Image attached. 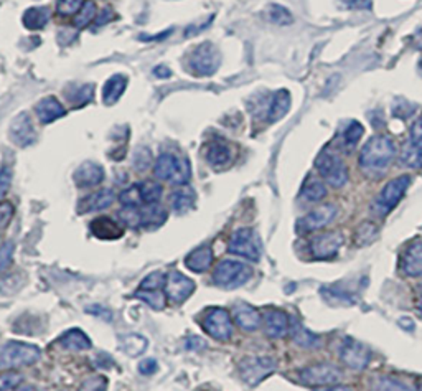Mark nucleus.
<instances>
[{"mask_svg": "<svg viewBox=\"0 0 422 391\" xmlns=\"http://www.w3.org/2000/svg\"><path fill=\"white\" fill-rule=\"evenodd\" d=\"M395 144L386 136H373L359 152V167L366 176H381L395 159Z\"/></svg>", "mask_w": 422, "mask_h": 391, "instance_id": "1", "label": "nucleus"}, {"mask_svg": "<svg viewBox=\"0 0 422 391\" xmlns=\"http://www.w3.org/2000/svg\"><path fill=\"white\" fill-rule=\"evenodd\" d=\"M154 173L159 180L170 182L173 185H187L192 178V165L187 157L162 154L157 157Z\"/></svg>", "mask_w": 422, "mask_h": 391, "instance_id": "2", "label": "nucleus"}, {"mask_svg": "<svg viewBox=\"0 0 422 391\" xmlns=\"http://www.w3.org/2000/svg\"><path fill=\"white\" fill-rule=\"evenodd\" d=\"M40 348L23 342H8L0 348V370L33 365L40 359Z\"/></svg>", "mask_w": 422, "mask_h": 391, "instance_id": "3", "label": "nucleus"}, {"mask_svg": "<svg viewBox=\"0 0 422 391\" xmlns=\"http://www.w3.org/2000/svg\"><path fill=\"white\" fill-rule=\"evenodd\" d=\"M221 63L219 50L211 41L198 45L188 56V72L195 76H211L218 72Z\"/></svg>", "mask_w": 422, "mask_h": 391, "instance_id": "4", "label": "nucleus"}, {"mask_svg": "<svg viewBox=\"0 0 422 391\" xmlns=\"http://www.w3.org/2000/svg\"><path fill=\"white\" fill-rule=\"evenodd\" d=\"M252 269L247 264L239 261H221L213 273L214 284L223 289H236L241 288L251 279Z\"/></svg>", "mask_w": 422, "mask_h": 391, "instance_id": "5", "label": "nucleus"}, {"mask_svg": "<svg viewBox=\"0 0 422 391\" xmlns=\"http://www.w3.org/2000/svg\"><path fill=\"white\" fill-rule=\"evenodd\" d=\"M227 251L236 256H241L244 260L259 261L260 257V240L258 233L251 228H239L231 236Z\"/></svg>", "mask_w": 422, "mask_h": 391, "instance_id": "6", "label": "nucleus"}, {"mask_svg": "<svg viewBox=\"0 0 422 391\" xmlns=\"http://www.w3.org/2000/svg\"><path fill=\"white\" fill-rule=\"evenodd\" d=\"M315 165L326 184L332 185L333 189H340L348 182V169L337 154L324 151L317 157Z\"/></svg>", "mask_w": 422, "mask_h": 391, "instance_id": "7", "label": "nucleus"}, {"mask_svg": "<svg viewBox=\"0 0 422 391\" xmlns=\"http://www.w3.org/2000/svg\"><path fill=\"white\" fill-rule=\"evenodd\" d=\"M411 184V178L409 176H401L395 180L388 182L386 187L381 190L378 200L375 202V213L379 216H386L395 207H398V203L403 200L404 193H406L408 187Z\"/></svg>", "mask_w": 422, "mask_h": 391, "instance_id": "8", "label": "nucleus"}, {"mask_svg": "<svg viewBox=\"0 0 422 391\" xmlns=\"http://www.w3.org/2000/svg\"><path fill=\"white\" fill-rule=\"evenodd\" d=\"M276 370V360L271 357H247L239 363L241 378L247 385L256 386L266 380Z\"/></svg>", "mask_w": 422, "mask_h": 391, "instance_id": "9", "label": "nucleus"}, {"mask_svg": "<svg viewBox=\"0 0 422 391\" xmlns=\"http://www.w3.org/2000/svg\"><path fill=\"white\" fill-rule=\"evenodd\" d=\"M203 328L206 334H210L214 340L219 342H227L233 335V324H231V317L227 310L221 309V307H211L206 310L203 319Z\"/></svg>", "mask_w": 422, "mask_h": 391, "instance_id": "10", "label": "nucleus"}, {"mask_svg": "<svg viewBox=\"0 0 422 391\" xmlns=\"http://www.w3.org/2000/svg\"><path fill=\"white\" fill-rule=\"evenodd\" d=\"M300 381L309 386H324L333 385L342 378V372L332 363H317L310 365L299 373Z\"/></svg>", "mask_w": 422, "mask_h": 391, "instance_id": "11", "label": "nucleus"}, {"mask_svg": "<svg viewBox=\"0 0 422 391\" xmlns=\"http://www.w3.org/2000/svg\"><path fill=\"white\" fill-rule=\"evenodd\" d=\"M340 359L351 370H365L371 360V352L365 344L348 339L342 344Z\"/></svg>", "mask_w": 422, "mask_h": 391, "instance_id": "12", "label": "nucleus"}, {"mask_svg": "<svg viewBox=\"0 0 422 391\" xmlns=\"http://www.w3.org/2000/svg\"><path fill=\"white\" fill-rule=\"evenodd\" d=\"M342 244L343 236L340 233H324V235H318L310 241L309 249L315 260H332L340 251Z\"/></svg>", "mask_w": 422, "mask_h": 391, "instance_id": "13", "label": "nucleus"}, {"mask_svg": "<svg viewBox=\"0 0 422 391\" xmlns=\"http://www.w3.org/2000/svg\"><path fill=\"white\" fill-rule=\"evenodd\" d=\"M337 213L338 208L335 205H330V203L329 205L318 207L317 210L310 211L307 216L299 220V231L312 233L322 230V228H325L326 224H330L337 218Z\"/></svg>", "mask_w": 422, "mask_h": 391, "instance_id": "14", "label": "nucleus"}, {"mask_svg": "<svg viewBox=\"0 0 422 391\" xmlns=\"http://www.w3.org/2000/svg\"><path fill=\"white\" fill-rule=\"evenodd\" d=\"M193 290H195V282L181 273L173 271L165 279V293H167V297L175 304L187 301L193 294Z\"/></svg>", "mask_w": 422, "mask_h": 391, "instance_id": "15", "label": "nucleus"}, {"mask_svg": "<svg viewBox=\"0 0 422 391\" xmlns=\"http://www.w3.org/2000/svg\"><path fill=\"white\" fill-rule=\"evenodd\" d=\"M10 139L20 147H27L36 140V132L32 118L27 112H20L10 124Z\"/></svg>", "mask_w": 422, "mask_h": 391, "instance_id": "16", "label": "nucleus"}, {"mask_svg": "<svg viewBox=\"0 0 422 391\" xmlns=\"http://www.w3.org/2000/svg\"><path fill=\"white\" fill-rule=\"evenodd\" d=\"M233 147H231L230 142L223 139H216L213 142L208 144L205 152V159L213 169H225L227 165L233 162Z\"/></svg>", "mask_w": 422, "mask_h": 391, "instance_id": "17", "label": "nucleus"}, {"mask_svg": "<svg viewBox=\"0 0 422 391\" xmlns=\"http://www.w3.org/2000/svg\"><path fill=\"white\" fill-rule=\"evenodd\" d=\"M399 268L401 273L408 277L422 276V241H414L404 249Z\"/></svg>", "mask_w": 422, "mask_h": 391, "instance_id": "18", "label": "nucleus"}, {"mask_svg": "<svg viewBox=\"0 0 422 391\" xmlns=\"http://www.w3.org/2000/svg\"><path fill=\"white\" fill-rule=\"evenodd\" d=\"M73 178L74 182H76V185L81 187V189L96 187L104 180V169H102L99 164H96V162L88 160L76 169Z\"/></svg>", "mask_w": 422, "mask_h": 391, "instance_id": "19", "label": "nucleus"}, {"mask_svg": "<svg viewBox=\"0 0 422 391\" xmlns=\"http://www.w3.org/2000/svg\"><path fill=\"white\" fill-rule=\"evenodd\" d=\"M264 328H266V334L271 339H282L291 328V320H289L285 312L271 309L264 315Z\"/></svg>", "mask_w": 422, "mask_h": 391, "instance_id": "20", "label": "nucleus"}, {"mask_svg": "<svg viewBox=\"0 0 422 391\" xmlns=\"http://www.w3.org/2000/svg\"><path fill=\"white\" fill-rule=\"evenodd\" d=\"M35 114L40 119L41 124L55 123L56 119L63 118L66 114L65 106L55 96H47L40 99L35 106Z\"/></svg>", "mask_w": 422, "mask_h": 391, "instance_id": "21", "label": "nucleus"}, {"mask_svg": "<svg viewBox=\"0 0 422 391\" xmlns=\"http://www.w3.org/2000/svg\"><path fill=\"white\" fill-rule=\"evenodd\" d=\"M233 315L236 324H238L243 330L252 332L256 330V328H259L260 326V314L258 312V309H254V307L246 302H241L238 304V306H234Z\"/></svg>", "mask_w": 422, "mask_h": 391, "instance_id": "22", "label": "nucleus"}, {"mask_svg": "<svg viewBox=\"0 0 422 391\" xmlns=\"http://www.w3.org/2000/svg\"><path fill=\"white\" fill-rule=\"evenodd\" d=\"M114 203V192L109 189L99 190V192L88 195L86 198H82L78 205L80 213H89V211H98L104 210V208L111 207Z\"/></svg>", "mask_w": 422, "mask_h": 391, "instance_id": "23", "label": "nucleus"}, {"mask_svg": "<svg viewBox=\"0 0 422 391\" xmlns=\"http://www.w3.org/2000/svg\"><path fill=\"white\" fill-rule=\"evenodd\" d=\"M91 233H93L96 238L101 240H118L122 236V226L119 223H115L113 218H107V216H101L91 222Z\"/></svg>", "mask_w": 422, "mask_h": 391, "instance_id": "24", "label": "nucleus"}, {"mask_svg": "<svg viewBox=\"0 0 422 391\" xmlns=\"http://www.w3.org/2000/svg\"><path fill=\"white\" fill-rule=\"evenodd\" d=\"M127 76H124V74H114V76H111L109 80L106 81L104 88H102V101L107 106H113L121 99V96L124 94V91L127 88Z\"/></svg>", "mask_w": 422, "mask_h": 391, "instance_id": "25", "label": "nucleus"}, {"mask_svg": "<svg viewBox=\"0 0 422 391\" xmlns=\"http://www.w3.org/2000/svg\"><path fill=\"white\" fill-rule=\"evenodd\" d=\"M291 109V94L287 89H279L269 101L267 119L269 123H276V120L282 119Z\"/></svg>", "mask_w": 422, "mask_h": 391, "instance_id": "26", "label": "nucleus"}, {"mask_svg": "<svg viewBox=\"0 0 422 391\" xmlns=\"http://www.w3.org/2000/svg\"><path fill=\"white\" fill-rule=\"evenodd\" d=\"M213 263V251L208 246H201L192 251L185 260V266L193 273H205Z\"/></svg>", "mask_w": 422, "mask_h": 391, "instance_id": "27", "label": "nucleus"}, {"mask_svg": "<svg viewBox=\"0 0 422 391\" xmlns=\"http://www.w3.org/2000/svg\"><path fill=\"white\" fill-rule=\"evenodd\" d=\"M165 220H167V211L157 205H148L140 210V226L147 228V230H155V228L162 226Z\"/></svg>", "mask_w": 422, "mask_h": 391, "instance_id": "28", "label": "nucleus"}, {"mask_svg": "<svg viewBox=\"0 0 422 391\" xmlns=\"http://www.w3.org/2000/svg\"><path fill=\"white\" fill-rule=\"evenodd\" d=\"M49 20V10L47 7H33L28 8L22 17L25 28L28 30H41Z\"/></svg>", "mask_w": 422, "mask_h": 391, "instance_id": "29", "label": "nucleus"}, {"mask_svg": "<svg viewBox=\"0 0 422 391\" xmlns=\"http://www.w3.org/2000/svg\"><path fill=\"white\" fill-rule=\"evenodd\" d=\"M291 334L293 342L297 345H300V347L304 348H313L318 345V337L315 334H312V332L309 330V328H305L299 320H292L291 322Z\"/></svg>", "mask_w": 422, "mask_h": 391, "instance_id": "30", "label": "nucleus"}, {"mask_svg": "<svg viewBox=\"0 0 422 391\" xmlns=\"http://www.w3.org/2000/svg\"><path fill=\"white\" fill-rule=\"evenodd\" d=\"M60 342L63 347L68 348V350H88L91 347L89 337L85 334V332L80 330V328H73V330H68L66 334L61 337Z\"/></svg>", "mask_w": 422, "mask_h": 391, "instance_id": "31", "label": "nucleus"}, {"mask_svg": "<svg viewBox=\"0 0 422 391\" xmlns=\"http://www.w3.org/2000/svg\"><path fill=\"white\" fill-rule=\"evenodd\" d=\"M373 391H416L414 386L392 375H384L373 381Z\"/></svg>", "mask_w": 422, "mask_h": 391, "instance_id": "32", "label": "nucleus"}, {"mask_svg": "<svg viewBox=\"0 0 422 391\" xmlns=\"http://www.w3.org/2000/svg\"><path fill=\"white\" fill-rule=\"evenodd\" d=\"M195 192L190 189H180L172 193V208L177 213H185V211L192 210L195 207Z\"/></svg>", "mask_w": 422, "mask_h": 391, "instance_id": "33", "label": "nucleus"}, {"mask_svg": "<svg viewBox=\"0 0 422 391\" xmlns=\"http://www.w3.org/2000/svg\"><path fill=\"white\" fill-rule=\"evenodd\" d=\"M326 197V189L320 180L315 177L310 176L305 180L304 187H302V198H305L307 202H320Z\"/></svg>", "mask_w": 422, "mask_h": 391, "instance_id": "34", "label": "nucleus"}, {"mask_svg": "<svg viewBox=\"0 0 422 391\" xmlns=\"http://www.w3.org/2000/svg\"><path fill=\"white\" fill-rule=\"evenodd\" d=\"M121 348L122 352H126L129 357H137L140 353L146 352L147 340L137 334L126 335L121 339Z\"/></svg>", "mask_w": 422, "mask_h": 391, "instance_id": "35", "label": "nucleus"}, {"mask_svg": "<svg viewBox=\"0 0 422 391\" xmlns=\"http://www.w3.org/2000/svg\"><path fill=\"white\" fill-rule=\"evenodd\" d=\"M68 101L73 103L74 106H85L94 96V86L93 85H78L73 86V91L66 93Z\"/></svg>", "mask_w": 422, "mask_h": 391, "instance_id": "36", "label": "nucleus"}, {"mask_svg": "<svg viewBox=\"0 0 422 391\" xmlns=\"http://www.w3.org/2000/svg\"><path fill=\"white\" fill-rule=\"evenodd\" d=\"M140 195H142V202L146 205H155L162 197V185L155 184V182H142L139 184Z\"/></svg>", "mask_w": 422, "mask_h": 391, "instance_id": "37", "label": "nucleus"}, {"mask_svg": "<svg viewBox=\"0 0 422 391\" xmlns=\"http://www.w3.org/2000/svg\"><path fill=\"white\" fill-rule=\"evenodd\" d=\"M96 3L93 2V0H88V2H85V6L80 12H78L76 15H74V27L76 28H85L88 27V25L93 22L94 19H96Z\"/></svg>", "mask_w": 422, "mask_h": 391, "instance_id": "38", "label": "nucleus"}, {"mask_svg": "<svg viewBox=\"0 0 422 391\" xmlns=\"http://www.w3.org/2000/svg\"><path fill=\"white\" fill-rule=\"evenodd\" d=\"M267 17L272 23L280 25V27H285V25H291L293 22V17L289 8H285L282 6H277V3H272L267 8Z\"/></svg>", "mask_w": 422, "mask_h": 391, "instance_id": "39", "label": "nucleus"}, {"mask_svg": "<svg viewBox=\"0 0 422 391\" xmlns=\"http://www.w3.org/2000/svg\"><path fill=\"white\" fill-rule=\"evenodd\" d=\"M363 126L357 120H353V123H350V126L345 129V132H343V147L346 149V151H353L355 145L358 144V140L362 139L363 136Z\"/></svg>", "mask_w": 422, "mask_h": 391, "instance_id": "40", "label": "nucleus"}, {"mask_svg": "<svg viewBox=\"0 0 422 391\" xmlns=\"http://www.w3.org/2000/svg\"><path fill=\"white\" fill-rule=\"evenodd\" d=\"M135 295H137L139 299H142L144 302H147L148 306L155 310H160L165 307V295L162 293V289H157V290L139 289L137 293H135Z\"/></svg>", "mask_w": 422, "mask_h": 391, "instance_id": "41", "label": "nucleus"}, {"mask_svg": "<svg viewBox=\"0 0 422 391\" xmlns=\"http://www.w3.org/2000/svg\"><path fill=\"white\" fill-rule=\"evenodd\" d=\"M376 236H378V228L371 223H363L357 230V235H355V243L358 246H366V244L373 243Z\"/></svg>", "mask_w": 422, "mask_h": 391, "instance_id": "42", "label": "nucleus"}, {"mask_svg": "<svg viewBox=\"0 0 422 391\" xmlns=\"http://www.w3.org/2000/svg\"><path fill=\"white\" fill-rule=\"evenodd\" d=\"M119 202L122 203L124 207L127 208H137L139 205H142V195H140V187L139 184L131 185L129 189L124 190L121 193V197H119Z\"/></svg>", "mask_w": 422, "mask_h": 391, "instance_id": "43", "label": "nucleus"}, {"mask_svg": "<svg viewBox=\"0 0 422 391\" xmlns=\"http://www.w3.org/2000/svg\"><path fill=\"white\" fill-rule=\"evenodd\" d=\"M152 164V152L151 149L142 145V147H137L134 152V169L137 172H146V170L151 167Z\"/></svg>", "mask_w": 422, "mask_h": 391, "instance_id": "44", "label": "nucleus"}, {"mask_svg": "<svg viewBox=\"0 0 422 391\" xmlns=\"http://www.w3.org/2000/svg\"><path fill=\"white\" fill-rule=\"evenodd\" d=\"M85 6V0H58V14L63 17H73Z\"/></svg>", "mask_w": 422, "mask_h": 391, "instance_id": "45", "label": "nucleus"}, {"mask_svg": "<svg viewBox=\"0 0 422 391\" xmlns=\"http://www.w3.org/2000/svg\"><path fill=\"white\" fill-rule=\"evenodd\" d=\"M165 279H167V277H165L162 273H152V274H148L146 279L140 282L139 289H144V290L162 289L165 286Z\"/></svg>", "mask_w": 422, "mask_h": 391, "instance_id": "46", "label": "nucleus"}, {"mask_svg": "<svg viewBox=\"0 0 422 391\" xmlns=\"http://www.w3.org/2000/svg\"><path fill=\"white\" fill-rule=\"evenodd\" d=\"M119 216L122 218V222L131 228H139L140 226V210H135V208H127L122 210Z\"/></svg>", "mask_w": 422, "mask_h": 391, "instance_id": "47", "label": "nucleus"}, {"mask_svg": "<svg viewBox=\"0 0 422 391\" xmlns=\"http://www.w3.org/2000/svg\"><path fill=\"white\" fill-rule=\"evenodd\" d=\"M409 145L417 149V151H422V118L417 119L411 127V140H409Z\"/></svg>", "mask_w": 422, "mask_h": 391, "instance_id": "48", "label": "nucleus"}, {"mask_svg": "<svg viewBox=\"0 0 422 391\" xmlns=\"http://www.w3.org/2000/svg\"><path fill=\"white\" fill-rule=\"evenodd\" d=\"M20 380H22V377L19 375V373H5V375L0 377V391H8L12 390L14 386H16L20 383Z\"/></svg>", "mask_w": 422, "mask_h": 391, "instance_id": "49", "label": "nucleus"}, {"mask_svg": "<svg viewBox=\"0 0 422 391\" xmlns=\"http://www.w3.org/2000/svg\"><path fill=\"white\" fill-rule=\"evenodd\" d=\"M14 216V208L8 203H0V231L5 230Z\"/></svg>", "mask_w": 422, "mask_h": 391, "instance_id": "50", "label": "nucleus"}, {"mask_svg": "<svg viewBox=\"0 0 422 391\" xmlns=\"http://www.w3.org/2000/svg\"><path fill=\"white\" fill-rule=\"evenodd\" d=\"M12 256H14V244H3V246L0 248V271H3V269L10 264Z\"/></svg>", "mask_w": 422, "mask_h": 391, "instance_id": "51", "label": "nucleus"}, {"mask_svg": "<svg viewBox=\"0 0 422 391\" xmlns=\"http://www.w3.org/2000/svg\"><path fill=\"white\" fill-rule=\"evenodd\" d=\"M10 182H12L10 169L0 170V200L5 197V193L8 192V187H10Z\"/></svg>", "mask_w": 422, "mask_h": 391, "instance_id": "52", "label": "nucleus"}, {"mask_svg": "<svg viewBox=\"0 0 422 391\" xmlns=\"http://www.w3.org/2000/svg\"><path fill=\"white\" fill-rule=\"evenodd\" d=\"M114 19H115L114 10H111V8H104V10L99 12V15L94 19V25H96V27H104L106 23L113 22Z\"/></svg>", "mask_w": 422, "mask_h": 391, "instance_id": "53", "label": "nucleus"}, {"mask_svg": "<svg viewBox=\"0 0 422 391\" xmlns=\"http://www.w3.org/2000/svg\"><path fill=\"white\" fill-rule=\"evenodd\" d=\"M157 370V361L148 359V360H144L142 363L139 365V372L144 373V375H151V373H154Z\"/></svg>", "mask_w": 422, "mask_h": 391, "instance_id": "54", "label": "nucleus"}, {"mask_svg": "<svg viewBox=\"0 0 422 391\" xmlns=\"http://www.w3.org/2000/svg\"><path fill=\"white\" fill-rule=\"evenodd\" d=\"M154 74L157 78H162V80H165V78L172 76V72H170V68H167L165 65H159L154 68Z\"/></svg>", "mask_w": 422, "mask_h": 391, "instance_id": "55", "label": "nucleus"}, {"mask_svg": "<svg viewBox=\"0 0 422 391\" xmlns=\"http://www.w3.org/2000/svg\"><path fill=\"white\" fill-rule=\"evenodd\" d=\"M203 345H205L203 340L198 339V337H192V339H188L187 347L192 348V350H195V348H201V347H203Z\"/></svg>", "mask_w": 422, "mask_h": 391, "instance_id": "56", "label": "nucleus"}, {"mask_svg": "<svg viewBox=\"0 0 422 391\" xmlns=\"http://www.w3.org/2000/svg\"><path fill=\"white\" fill-rule=\"evenodd\" d=\"M170 33H172V28H170V30H167V32L160 33V35H155V36H146V35H142V36H140V40H142V41H151V40H164V39H167V36L170 35Z\"/></svg>", "mask_w": 422, "mask_h": 391, "instance_id": "57", "label": "nucleus"}, {"mask_svg": "<svg viewBox=\"0 0 422 391\" xmlns=\"http://www.w3.org/2000/svg\"><path fill=\"white\" fill-rule=\"evenodd\" d=\"M350 6L351 7H357V8H370L371 7V0H351Z\"/></svg>", "mask_w": 422, "mask_h": 391, "instance_id": "58", "label": "nucleus"}, {"mask_svg": "<svg viewBox=\"0 0 422 391\" xmlns=\"http://www.w3.org/2000/svg\"><path fill=\"white\" fill-rule=\"evenodd\" d=\"M324 391H355L353 388H351V386H332V388H329V390H324Z\"/></svg>", "mask_w": 422, "mask_h": 391, "instance_id": "59", "label": "nucleus"}, {"mask_svg": "<svg viewBox=\"0 0 422 391\" xmlns=\"http://www.w3.org/2000/svg\"><path fill=\"white\" fill-rule=\"evenodd\" d=\"M16 391H36L35 388H33V386H28V385H23V386H20L19 390Z\"/></svg>", "mask_w": 422, "mask_h": 391, "instance_id": "60", "label": "nucleus"}, {"mask_svg": "<svg viewBox=\"0 0 422 391\" xmlns=\"http://www.w3.org/2000/svg\"><path fill=\"white\" fill-rule=\"evenodd\" d=\"M417 312H419V314H421V317H422V299H421L419 302H417Z\"/></svg>", "mask_w": 422, "mask_h": 391, "instance_id": "61", "label": "nucleus"}, {"mask_svg": "<svg viewBox=\"0 0 422 391\" xmlns=\"http://www.w3.org/2000/svg\"><path fill=\"white\" fill-rule=\"evenodd\" d=\"M419 290H421V293H422V284H421V286H419Z\"/></svg>", "mask_w": 422, "mask_h": 391, "instance_id": "62", "label": "nucleus"}, {"mask_svg": "<svg viewBox=\"0 0 422 391\" xmlns=\"http://www.w3.org/2000/svg\"><path fill=\"white\" fill-rule=\"evenodd\" d=\"M421 72H422V60H421Z\"/></svg>", "mask_w": 422, "mask_h": 391, "instance_id": "63", "label": "nucleus"}, {"mask_svg": "<svg viewBox=\"0 0 422 391\" xmlns=\"http://www.w3.org/2000/svg\"><path fill=\"white\" fill-rule=\"evenodd\" d=\"M417 391H422V386H421V388H419V390H417Z\"/></svg>", "mask_w": 422, "mask_h": 391, "instance_id": "64", "label": "nucleus"}]
</instances>
